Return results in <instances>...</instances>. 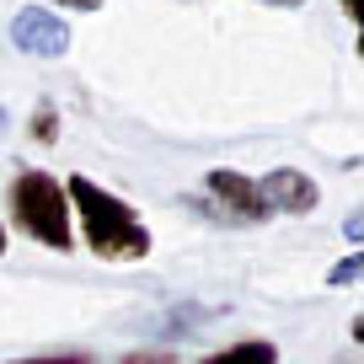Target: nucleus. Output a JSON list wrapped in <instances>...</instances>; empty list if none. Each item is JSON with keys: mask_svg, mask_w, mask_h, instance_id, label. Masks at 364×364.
I'll return each mask as SVG.
<instances>
[{"mask_svg": "<svg viewBox=\"0 0 364 364\" xmlns=\"http://www.w3.org/2000/svg\"><path fill=\"white\" fill-rule=\"evenodd\" d=\"M257 188H262V204L273 215H311L321 204V188L295 166H273L268 177H257Z\"/></svg>", "mask_w": 364, "mask_h": 364, "instance_id": "nucleus-5", "label": "nucleus"}, {"mask_svg": "<svg viewBox=\"0 0 364 364\" xmlns=\"http://www.w3.org/2000/svg\"><path fill=\"white\" fill-rule=\"evenodd\" d=\"M353 279H364V252H353V257H343L338 268L327 273V284H332V289H348Z\"/></svg>", "mask_w": 364, "mask_h": 364, "instance_id": "nucleus-8", "label": "nucleus"}, {"mask_svg": "<svg viewBox=\"0 0 364 364\" xmlns=\"http://www.w3.org/2000/svg\"><path fill=\"white\" fill-rule=\"evenodd\" d=\"M11 215L16 225L27 230L33 241H43L48 252H70L75 247V220H70V198H65V182L54 171H16L11 182Z\"/></svg>", "mask_w": 364, "mask_h": 364, "instance_id": "nucleus-2", "label": "nucleus"}, {"mask_svg": "<svg viewBox=\"0 0 364 364\" xmlns=\"http://www.w3.org/2000/svg\"><path fill=\"white\" fill-rule=\"evenodd\" d=\"M124 364H177V359H171V353H129Z\"/></svg>", "mask_w": 364, "mask_h": 364, "instance_id": "nucleus-11", "label": "nucleus"}, {"mask_svg": "<svg viewBox=\"0 0 364 364\" xmlns=\"http://www.w3.org/2000/svg\"><path fill=\"white\" fill-rule=\"evenodd\" d=\"M11 43L33 59H65L70 54V27L54 6H22L11 16Z\"/></svg>", "mask_w": 364, "mask_h": 364, "instance_id": "nucleus-4", "label": "nucleus"}, {"mask_svg": "<svg viewBox=\"0 0 364 364\" xmlns=\"http://www.w3.org/2000/svg\"><path fill=\"white\" fill-rule=\"evenodd\" d=\"M33 139H38V145H54V139H59V107L48 102V97L33 107Z\"/></svg>", "mask_w": 364, "mask_h": 364, "instance_id": "nucleus-7", "label": "nucleus"}, {"mask_svg": "<svg viewBox=\"0 0 364 364\" xmlns=\"http://www.w3.org/2000/svg\"><path fill=\"white\" fill-rule=\"evenodd\" d=\"M0 257H6V225H0Z\"/></svg>", "mask_w": 364, "mask_h": 364, "instance_id": "nucleus-16", "label": "nucleus"}, {"mask_svg": "<svg viewBox=\"0 0 364 364\" xmlns=\"http://www.w3.org/2000/svg\"><path fill=\"white\" fill-rule=\"evenodd\" d=\"M48 6H65V11H102L107 0H48Z\"/></svg>", "mask_w": 364, "mask_h": 364, "instance_id": "nucleus-9", "label": "nucleus"}, {"mask_svg": "<svg viewBox=\"0 0 364 364\" xmlns=\"http://www.w3.org/2000/svg\"><path fill=\"white\" fill-rule=\"evenodd\" d=\"M204 364H279V348L262 343V338H247V343H230V348L209 353Z\"/></svg>", "mask_w": 364, "mask_h": 364, "instance_id": "nucleus-6", "label": "nucleus"}, {"mask_svg": "<svg viewBox=\"0 0 364 364\" xmlns=\"http://www.w3.org/2000/svg\"><path fill=\"white\" fill-rule=\"evenodd\" d=\"M268 6H279V11H295V6H306V0H268Z\"/></svg>", "mask_w": 364, "mask_h": 364, "instance_id": "nucleus-14", "label": "nucleus"}, {"mask_svg": "<svg viewBox=\"0 0 364 364\" xmlns=\"http://www.w3.org/2000/svg\"><path fill=\"white\" fill-rule=\"evenodd\" d=\"M16 364H86L80 353H70V359H16Z\"/></svg>", "mask_w": 364, "mask_h": 364, "instance_id": "nucleus-12", "label": "nucleus"}, {"mask_svg": "<svg viewBox=\"0 0 364 364\" xmlns=\"http://www.w3.org/2000/svg\"><path fill=\"white\" fill-rule=\"evenodd\" d=\"M6 124H11V118H6V107H0V134H6Z\"/></svg>", "mask_w": 364, "mask_h": 364, "instance_id": "nucleus-15", "label": "nucleus"}, {"mask_svg": "<svg viewBox=\"0 0 364 364\" xmlns=\"http://www.w3.org/2000/svg\"><path fill=\"white\" fill-rule=\"evenodd\" d=\"M204 188H209V198L220 204V215H225L230 225H262V220L273 215V209L262 204V188H257V177H247V171L215 166V171L204 177Z\"/></svg>", "mask_w": 364, "mask_h": 364, "instance_id": "nucleus-3", "label": "nucleus"}, {"mask_svg": "<svg viewBox=\"0 0 364 364\" xmlns=\"http://www.w3.org/2000/svg\"><path fill=\"white\" fill-rule=\"evenodd\" d=\"M343 16H348V22H359V0H343Z\"/></svg>", "mask_w": 364, "mask_h": 364, "instance_id": "nucleus-13", "label": "nucleus"}, {"mask_svg": "<svg viewBox=\"0 0 364 364\" xmlns=\"http://www.w3.org/2000/svg\"><path fill=\"white\" fill-rule=\"evenodd\" d=\"M343 241H364V215H348V220H343Z\"/></svg>", "mask_w": 364, "mask_h": 364, "instance_id": "nucleus-10", "label": "nucleus"}, {"mask_svg": "<svg viewBox=\"0 0 364 364\" xmlns=\"http://www.w3.org/2000/svg\"><path fill=\"white\" fill-rule=\"evenodd\" d=\"M65 198H70V220H80V236H86V247L102 262H145L150 257V230L139 225L129 198L97 188L80 171L65 182Z\"/></svg>", "mask_w": 364, "mask_h": 364, "instance_id": "nucleus-1", "label": "nucleus"}]
</instances>
